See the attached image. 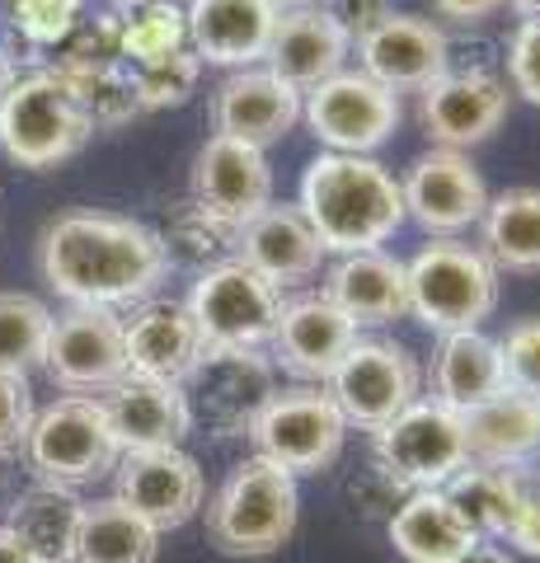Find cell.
<instances>
[{
	"label": "cell",
	"mask_w": 540,
	"mask_h": 563,
	"mask_svg": "<svg viewBox=\"0 0 540 563\" xmlns=\"http://www.w3.org/2000/svg\"><path fill=\"white\" fill-rule=\"evenodd\" d=\"M324 10L334 14L339 29H343L348 38H353V47H357L376 24H386L390 14H395V0H329Z\"/></svg>",
	"instance_id": "f6af8a7d"
},
{
	"label": "cell",
	"mask_w": 540,
	"mask_h": 563,
	"mask_svg": "<svg viewBox=\"0 0 540 563\" xmlns=\"http://www.w3.org/2000/svg\"><path fill=\"white\" fill-rule=\"evenodd\" d=\"M447 498L480 540H508L513 517L521 507V470H494V465H465L451 479Z\"/></svg>",
	"instance_id": "d6a6232c"
},
{
	"label": "cell",
	"mask_w": 540,
	"mask_h": 563,
	"mask_svg": "<svg viewBox=\"0 0 540 563\" xmlns=\"http://www.w3.org/2000/svg\"><path fill=\"white\" fill-rule=\"evenodd\" d=\"M277 10H310V5H329V0H273Z\"/></svg>",
	"instance_id": "11a10c76"
},
{
	"label": "cell",
	"mask_w": 540,
	"mask_h": 563,
	"mask_svg": "<svg viewBox=\"0 0 540 563\" xmlns=\"http://www.w3.org/2000/svg\"><path fill=\"white\" fill-rule=\"evenodd\" d=\"M508 390L503 380V357H498V339H489L484 329H470V333H447L432 352V395L447 404L451 413H475L480 404L498 399Z\"/></svg>",
	"instance_id": "83f0119b"
},
{
	"label": "cell",
	"mask_w": 540,
	"mask_h": 563,
	"mask_svg": "<svg viewBox=\"0 0 540 563\" xmlns=\"http://www.w3.org/2000/svg\"><path fill=\"white\" fill-rule=\"evenodd\" d=\"M254 455L283 465L291 479L301 474H320L343 455L348 442V422L339 413V404L324 395V385H291V390H277L264 413L254 418L250 428Z\"/></svg>",
	"instance_id": "9c48e42d"
},
{
	"label": "cell",
	"mask_w": 540,
	"mask_h": 563,
	"mask_svg": "<svg viewBox=\"0 0 540 563\" xmlns=\"http://www.w3.org/2000/svg\"><path fill=\"white\" fill-rule=\"evenodd\" d=\"M324 395L339 404L348 428L376 432L414 399H423V366L395 339H357L324 380Z\"/></svg>",
	"instance_id": "30bf717a"
},
{
	"label": "cell",
	"mask_w": 540,
	"mask_h": 563,
	"mask_svg": "<svg viewBox=\"0 0 540 563\" xmlns=\"http://www.w3.org/2000/svg\"><path fill=\"white\" fill-rule=\"evenodd\" d=\"M10 29L33 47H62L85 20V0H0Z\"/></svg>",
	"instance_id": "f35d334b"
},
{
	"label": "cell",
	"mask_w": 540,
	"mask_h": 563,
	"mask_svg": "<svg viewBox=\"0 0 540 563\" xmlns=\"http://www.w3.org/2000/svg\"><path fill=\"white\" fill-rule=\"evenodd\" d=\"M498 268L470 240H428L409 263V314L432 333H470L498 306Z\"/></svg>",
	"instance_id": "277c9868"
},
{
	"label": "cell",
	"mask_w": 540,
	"mask_h": 563,
	"mask_svg": "<svg viewBox=\"0 0 540 563\" xmlns=\"http://www.w3.org/2000/svg\"><path fill=\"white\" fill-rule=\"evenodd\" d=\"M33 413H38V409H33L29 376L0 372V451H20L24 446Z\"/></svg>",
	"instance_id": "7bdbcfd3"
},
{
	"label": "cell",
	"mask_w": 540,
	"mask_h": 563,
	"mask_svg": "<svg viewBox=\"0 0 540 563\" xmlns=\"http://www.w3.org/2000/svg\"><path fill=\"white\" fill-rule=\"evenodd\" d=\"M20 498V461H14V451H0V512Z\"/></svg>",
	"instance_id": "c3c4849f"
},
{
	"label": "cell",
	"mask_w": 540,
	"mask_h": 563,
	"mask_svg": "<svg viewBox=\"0 0 540 563\" xmlns=\"http://www.w3.org/2000/svg\"><path fill=\"white\" fill-rule=\"evenodd\" d=\"M10 85H14V62H10V52L0 47V99H5Z\"/></svg>",
	"instance_id": "816d5d0a"
},
{
	"label": "cell",
	"mask_w": 540,
	"mask_h": 563,
	"mask_svg": "<svg viewBox=\"0 0 540 563\" xmlns=\"http://www.w3.org/2000/svg\"><path fill=\"white\" fill-rule=\"evenodd\" d=\"M348 52H353V38L339 29V20L324 5L310 10H283L268 43L264 66L273 76H283L291 90H316L320 80L348 70Z\"/></svg>",
	"instance_id": "d4e9b609"
},
{
	"label": "cell",
	"mask_w": 540,
	"mask_h": 563,
	"mask_svg": "<svg viewBox=\"0 0 540 563\" xmlns=\"http://www.w3.org/2000/svg\"><path fill=\"white\" fill-rule=\"evenodd\" d=\"M296 207L320 235L324 254L339 258L381 250L405 225V192L376 155H316L301 174Z\"/></svg>",
	"instance_id": "7a4b0ae2"
},
{
	"label": "cell",
	"mask_w": 540,
	"mask_h": 563,
	"mask_svg": "<svg viewBox=\"0 0 540 563\" xmlns=\"http://www.w3.org/2000/svg\"><path fill=\"white\" fill-rule=\"evenodd\" d=\"M508 10L521 14V20H540V0H508Z\"/></svg>",
	"instance_id": "f5cc1de1"
},
{
	"label": "cell",
	"mask_w": 540,
	"mask_h": 563,
	"mask_svg": "<svg viewBox=\"0 0 540 563\" xmlns=\"http://www.w3.org/2000/svg\"><path fill=\"white\" fill-rule=\"evenodd\" d=\"M95 136L76 90L57 70H29L0 99V151L20 169H57Z\"/></svg>",
	"instance_id": "5b68a950"
},
{
	"label": "cell",
	"mask_w": 540,
	"mask_h": 563,
	"mask_svg": "<svg viewBox=\"0 0 540 563\" xmlns=\"http://www.w3.org/2000/svg\"><path fill=\"white\" fill-rule=\"evenodd\" d=\"M283 301L287 296L273 282H264L240 258H225L198 273L184 306L194 314L202 347H268Z\"/></svg>",
	"instance_id": "8fae6325"
},
{
	"label": "cell",
	"mask_w": 540,
	"mask_h": 563,
	"mask_svg": "<svg viewBox=\"0 0 540 563\" xmlns=\"http://www.w3.org/2000/svg\"><path fill=\"white\" fill-rule=\"evenodd\" d=\"M161 554V531L142 521L118 498L85 507L71 563H155Z\"/></svg>",
	"instance_id": "1f68e13d"
},
{
	"label": "cell",
	"mask_w": 540,
	"mask_h": 563,
	"mask_svg": "<svg viewBox=\"0 0 540 563\" xmlns=\"http://www.w3.org/2000/svg\"><path fill=\"white\" fill-rule=\"evenodd\" d=\"M277 14L273 0H188V47L202 66L250 70L268 57Z\"/></svg>",
	"instance_id": "44dd1931"
},
{
	"label": "cell",
	"mask_w": 540,
	"mask_h": 563,
	"mask_svg": "<svg viewBox=\"0 0 540 563\" xmlns=\"http://www.w3.org/2000/svg\"><path fill=\"white\" fill-rule=\"evenodd\" d=\"M513 90L498 70H442L432 85L418 90V122L442 151L484 146L508 118Z\"/></svg>",
	"instance_id": "9a60e30c"
},
{
	"label": "cell",
	"mask_w": 540,
	"mask_h": 563,
	"mask_svg": "<svg viewBox=\"0 0 540 563\" xmlns=\"http://www.w3.org/2000/svg\"><path fill=\"white\" fill-rule=\"evenodd\" d=\"M123 62L128 66H151L169 57V52L188 47V20L179 10V0L169 5H142V10H123Z\"/></svg>",
	"instance_id": "8d00e7d4"
},
{
	"label": "cell",
	"mask_w": 540,
	"mask_h": 563,
	"mask_svg": "<svg viewBox=\"0 0 540 563\" xmlns=\"http://www.w3.org/2000/svg\"><path fill=\"white\" fill-rule=\"evenodd\" d=\"M179 390L188 418L212 437H250L254 418L277 395V366L264 347H207Z\"/></svg>",
	"instance_id": "ba28073f"
},
{
	"label": "cell",
	"mask_w": 540,
	"mask_h": 563,
	"mask_svg": "<svg viewBox=\"0 0 540 563\" xmlns=\"http://www.w3.org/2000/svg\"><path fill=\"white\" fill-rule=\"evenodd\" d=\"M109 5L123 14V10H142V5H169V0H109Z\"/></svg>",
	"instance_id": "db71d44e"
},
{
	"label": "cell",
	"mask_w": 540,
	"mask_h": 563,
	"mask_svg": "<svg viewBox=\"0 0 540 563\" xmlns=\"http://www.w3.org/2000/svg\"><path fill=\"white\" fill-rule=\"evenodd\" d=\"M399 192H405V221L428 231V240H461L489 207V188L470 155L442 146L418 155L399 179Z\"/></svg>",
	"instance_id": "5bb4252c"
},
{
	"label": "cell",
	"mask_w": 540,
	"mask_h": 563,
	"mask_svg": "<svg viewBox=\"0 0 540 563\" xmlns=\"http://www.w3.org/2000/svg\"><path fill=\"white\" fill-rule=\"evenodd\" d=\"M194 202H202L235 231H245L258 211L273 207L268 151L212 132L194 155Z\"/></svg>",
	"instance_id": "e0dca14e"
},
{
	"label": "cell",
	"mask_w": 540,
	"mask_h": 563,
	"mask_svg": "<svg viewBox=\"0 0 540 563\" xmlns=\"http://www.w3.org/2000/svg\"><path fill=\"white\" fill-rule=\"evenodd\" d=\"M508 544H513L517 554L540 559V479H527V474H521V507H517V517H513Z\"/></svg>",
	"instance_id": "bcb514c9"
},
{
	"label": "cell",
	"mask_w": 540,
	"mask_h": 563,
	"mask_svg": "<svg viewBox=\"0 0 540 563\" xmlns=\"http://www.w3.org/2000/svg\"><path fill=\"white\" fill-rule=\"evenodd\" d=\"M399 95L372 80L367 70H339L301 95V122L324 151L334 155H372L395 136Z\"/></svg>",
	"instance_id": "7c38bea8"
},
{
	"label": "cell",
	"mask_w": 540,
	"mask_h": 563,
	"mask_svg": "<svg viewBox=\"0 0 540 563\" xmlns=\"http://www.w3.org/2000/svg\"><path fill=\"white\" fill-rule=\"evenodd\" d=\"M99 409L109 418V432L123 455L128 451H169L194 428L179 385L142 380V376H123L113 390H103Z\"/></svg>",
	"instance_id": "cb8c5ba5"
},
{
	"label": "cell",
	"mask_w": 540,
	"mask_h": 563,
	"mask_svg": "<svg viewBox=\"0 0 540 563\" xmlns=\"http://www.w3.org/2000/svg\"><path fill=\"white\" fill-rule=\"evenodd\" d=\"M386 536L405 563H456L480 544L442 488H418L390 512Z\"/></svg>",
	"instance_id": "4316f807"
},
{
	"label": "cell",
	"mask_w": 540,
	"mask_h": 563,
	"mask_svg": "<svg viewBox=\"0 0 540 563\" xmlns=\"http://www.w3.org/2000/svg\"><path fill=\"white\" fill-rule=\"evenodd\" d=\"M498 357H503V380H508V390L540 399V320H517L498 339Z\"/></svg>",
	"instance_id": "60d3db41"
},
{
	"label": "cell",
	"mask_w": 540,
	"mask_h": 563,
	"mask_svg": "<svg viewBox=\"0 0 540 563\" xmlns=\"http://www.w3.org/2000/svg\"><path fill=\"white\" fill-rule=\"evenodd\" d=\"M480 250L498 273H540V188L489 192L480 217Z\"/></svg>",
	"instance_id": "4dcf8cb0"
},
{
	"label": "cell",
	"mask_w": 540,
	"mask_h": 563,
	"mask_svg": "<svg viewBox=\"0 0 540 563\" xmlns=\"http://www.w3.org/2000/svg\"><path fill=\"white\" fill-rule=\"evenodd\" d=\"M118 493L113 498L132 507L142 521H151L155 531H179L184 521H194L202 512L207 479L198 461L184 446L169 451H128L118 455Z\"/></svg>",
	"instance_id": "2e32d148"
},
{
	"label": "cell",
	"mask_w": 540,
	"mask_h": 563,
	"mask_svg": "<svg viewBox=\"0 0 540 563\" xmlns=\"http://www.w3.org/2000/svg\"><path fill=\"white\" fill-rule=\"evenodd\" d=\"M155 235H161L169 263H184V268H198V273L212 268V263L235 258V240H240L235 225H225L221 217H212V211L194 198L169 207V217Z\"/></svg>",
	"instance_id": "836d02e7"
},
{
	"label": "cell",
	"mask_w": 540,
	"mask_h": 563,
	"mask_svg": "<svg viewBox=\"0 0 540 563\" xmlns=\"http://www.w3.org/2000/svg\"><path fill=\"white\" fill-rule=\"evenodd\" d=\"M43 372L66 395L99 399L103 390H113L128 376L123 320L113 310H90V306H71V310L52 314Z\"/></svg>",
	"instance_id": "4fadbf2b"
},
{
	"label": "cell",
	"mask_w": 540,
	"mask_h": 563,
	"mask_svg": "<svg viewBox=\"0 0 540 563\" xmlns=\"http://www.w3.org/2000/svg\"><path fill=\"white\" fill-rule=\"evenodd\" d=\"M52 310L29 291H0V372L29 376L43 366Z\"/></svg>",
	"instance_id": "e575fe53"
},
{
	"label": "cell",
	"mask_w": 540,
	"mask_h": 563,
	"mask_svg": "<svg viewBox=\"0 0 540 563\" xmlns=\"http://www.w3.org/2000/svg\"><path fill=\"white\" fill-rule=\"evenodd\" d=\"M296 122H301V90H291V85L283 76H273L268 66L231 70L212 99L217 136L245 141V146H258V151H268L273 141H283Z\"/></svg>",
	"instance_id": "ffe728a7"
},
{
	"label": "cell",
	"mask_w": 540,
	"mask_h": 563,
	"mask_svg": "<svg viewBox=\"0 0 540 563\" xmlns=\"http://www.w3.org/2000/svg\"><path fill=\"white\" fill-rule=\"evenodd\" d=\"M123 343H128V376L161 380V385H184L188 372L202 357L198 324L184 301H142L123 320Z\"/></svg>",
	"instance_id": "603a6c76"
},
{
	"label": "cell",
	"mask_w": 540,
	"mask_h": 563,
	"mask_svg": "<svg viewBox=\"0 0 540 563\" xmlns=\"http://www.w3.org/2000/svg\"><path fill=\"white\" fill-rule=\"evenodd\" d=\"M71 85V80H66ZM90 128H123L136 113V90H132V66H118V70H103V76H90V80H76L71 85Z\"/></svg>",
	"instance_id": "ab89813d"
},
{
	"label": "cell",
	"mask_w": 540,
	"mask_h": 563,
	"mask_svg": "<svg viewBox=\"0 0 540 563\" xmlns=\"http://www.w3.org/2000/svg\"><path fill=\"white\" fill-rule=\"evenodd\" d=\"M324 296L334 301L357 329H376L409 314V282L405 263L386 250L343 254L324 277Z\"/></svg>",
	"instance_id": "484cf974"
},
{
	"label": "cell",
	"mask_w": 540,
	"mask_h": 563,
	"mask_svg": "<svg viewBox=\"0 0 540 563\" xmlns=\"http://www.w3.org/2000/svg\"><path fill=\"white\" fill-rule=\"evenodd\" d=\"M447 47H451V33L438 20L395 10L386 24H376L357 43V57H362L357 70H367L372 80H381L395 95H418L447 70Z\"/></svg>",
	"instance_id": "d6986e66"
},
{
	"label": "cell",
	"mask_w": 540,
	"mask_h": 563,
	"mask_svg": "<svg viewBox=\"0 0 540 563\" xmlns=\"http://www.w3.org/2000/svg\"><path fill=\"white\" fill-rule=\"evenodd\" d=\"M202 76V62L194 47L169 52V57L151 62V66H132V90H136V109L142 113H161V109H179L194 95V85Z\"/></svg>",
	"instance_id": "74e56055"
},
{
	"label": "cell",
	"mask_w": 540,
	"mask_h": 563,
	"mask_svg": "<svg viewBox=\"0 0 540 563\" xmlns=\"http://www.w3.org/2000/svg\"><path fill=\"white\" fill-rule=\"evenodd\" d=\"M372 451H376V465L405 493L447 488L470 465L465 418L423 395L405 413H395L386 428L372 432Z\"/></svg>",
	"instance_id": "52a82bcc"
},
{
	"label": "cell",
	"mask_w": 540,
	"mask_h": 563,
	"mask_svg": "<svg viewBox=\"0 0 540 563\" xmlns=\"http://www.w3.org/2000/svg\"><path fill=\"white\" fill-rule=\"evenodd\" d=\"M5 512H10L5 531L38 563H71L76 531L85 517V503L76 498V488H57V484L20 488V498H14Z\"/></svg>",
	"instance_id": "f546056e"
},
{
	"label": "cell",
	"mask_w": 540,
	"mask_h": 563,
	"mask_svg": "<svg viewBox=\"0 0 540 563\" xmlns=\"http://www.w3.org/2000/svg\"><path fill=\"white\" fill-rule=\"evenodd\" d=\"M456 563H517L508 550H503V544H494V540H480L475 550H470L465 559H456Z\"/></svg>",
	"instance_id": "681fc988"
},
{
	"label": "cell",
	"mask_w": 540,
	"mask_h": 563,
	"mask_svg": "<svg viewBox=\"0 0 540 563\" xmlns=\"http://www.w3.org/2000/svg\"><path fill=\"white\" fill-rule=\"evenodd\" d=\"M357 339H362L357 324L348 320L324 291H310V296H291V301H283V314H277V329H273L268 347L296 380L324 385Z\"/></svg>",
	"instance_id": "ac0fdd59"
},
{
	"label": "cell",
	"mask_w": 540,
	"mask_h": 563,
	"mask_svg": "<svg viewBox=\"0 0 540 563\" xmlns=\"http://www.w3.org/2000/svg\"><path fill=\"white\" fill-rule=\"evenodd\" d=\"M503 66H508V90L540 109V20H521L508 33Z\"/></svg>",
	"instance_id": "b9f144b4"
},
{
	"label": "cell",
	"mask_w": 540,
	"mask_h": 563,
	"mask_svg": "<svg viewBox=\"0 0 540 563\" xmlns=\"http://www.w3.org/2000/svg\"><path fill=\"white\" fill-rule=\"evenodd\" d=\"M20 451H24V465L33 470V479L57 484V488L90 484L99 474H109L118 465V455H123L99 399H85V395H62L43 413H33Z\"/></svg>",
	"instance_id": "8992f818"
},
{
	"label": "cell",
	"mask_w": 540,
	"mask_h": 563,
	"mask_svg": "<svg viewBox=\"0 0 540 563\" xmlns=\"http://www.w3.org/2000/svg\"><path fill=\"white\" fill-rule=\"evenodd\" d=\"M296 521H301L296 479L264 455L240 461L207 503V540L231 559L277 554L296 536Z\"/></svg>",
	"instance_id": "3957f363"
},
{
	"label": "cell",
	"mask_w": 540,
	"mask_h": 563,
	"mask_svg": "<svg viewBox=\"0 0 540 563\" xmlns=\"http://www.w3.org/2000/svg\"><path fill=\"white\" fill-rule=\"evenodd\" d=\"M128 66L123 62V20L118 10H99V14H85V20L71 29V38L57 47V76L62 80H90L103 76V70H118Z\"/></svg>",
	"instance_id": "d590c367"
},
{
	"label": "cell",
	"mask_w": 540,
	"mask_h": 563,
	"mask_svg": "<svg viewBox=\"0 0 540 563\" xmlns=\"http://www.w3.org/2000/svg\"><path fill=\"white\" fill-rule=\"evenodd\" d=\"M465 446L470 465H494V470H521L540 455V399L503 390L498 399L480 404L465 413Z\"/></svg>",
	"instance_id": "f1b7e54d"
},
{
	"label": "cell",
	"mask_w": 540,
	"mask_h": 563,
	"mask_svg": "<svg viewBox=\"0 0 540 563\" xmlns=\"http://www.w3.org/2000/svg\"><path fill=\"white\" fill-rule=\"evenodd\" d=\"M235 258L283 291V287H301V282L320 277L329 254H324L320 235L310 231V221L301 217V207L273 202V207L258 211L245 231H240Z\"/></svg>",
	"instance_id": "7402d4cb"
},
{
	"label": "cell",
	"mask_w": 540,
	"mask_h": 563,
	"mask_svg": "<svg viewBox=\"0 0 540 563\" xmlns=\"http://www.w3.org/2000/svg\"><path fill=\"white\" fill-rule=\"evenodd\" d=\"M38 273L62 301L118 314L161 291L169 258L151 225L113 217V211L76 207L43 225Z\"/></svg>",
	"instance_id": "6da1fadb"
},
{
	"label": "cell",
	"mask_w": 540,
	"mask_h": 563,
	"mask_svg": "<svg viewBox=\"0 0 540 563\" xmlns=\"http://www.w3.org/2000/svg\"><path fill=\"white\" fill-rule=\"evenodd\" d=\"M405 498H409V493L399 488L381 465H372V470L353 484V507H357L362 517H386V521H390V512H395V507L405 503Z\"/></svg>",
	"instance_id": "ee69618b"
},
{
	"label": "cell",
	"mask_w": 540,
	"mask_h": 563,
	"mask_svg": "<svg viewBox=\"0 0 540 563\" xmlns=\"http://www.w3.org/2000/svg\"><path fill=\"white\" fill-rule=\"evenodd\" d=\"M0 563H38V559H33V554L24 550V544L14 540V536L5 531V526H0Z\"/></svg>",
	"instance_id": "f907efd6"
},
{
	"label": "cell",
	"mask_w": 540,
	"mask_h": 563,
	"mask_svg": "<svg viewBox=\"0 0 540 563\" xmlns=\"http://www.w3.org/2000/svg\"><path fill=\"white\" fill-rule=\"evenodd\" d=\"M432 10H438L442 20H451V24L475 29L484 20H494L498 10H508V0H432Z\"/></svg>",
	"instance_id": "7dc6e473"
}]
</instances>
